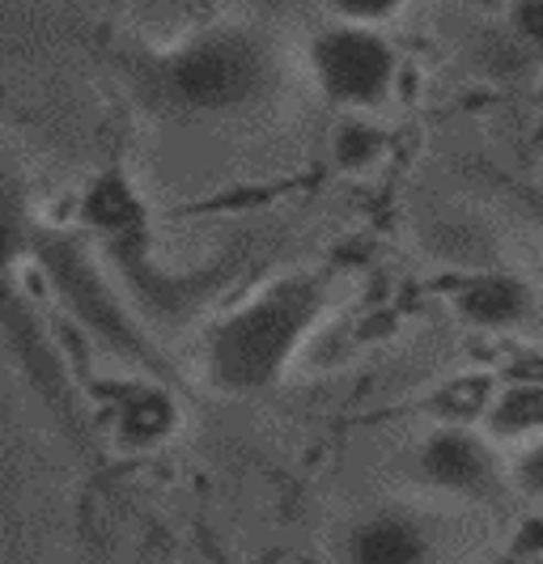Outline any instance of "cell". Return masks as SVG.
<instances>
[{
    "label": "cell",
    "mask_w": 543,
    "mask_h": 564,
    "mask_svg": "<svg viewBox=\"0 0 543 564\" xmlns=\"http://www.w3.org/2000/svg\"><path fill=\"white\" fill-rule=\"evenodd\" d=\"M506 26L514 30V39L543 64V0H522L514 9H506Z\"/></svg>",
    "instance_id": "7c38bea8"
},
{
    "label": "cell",
    "mask_w": 543,
    "mask_h": 564,
    "mask_svg": "<svg viewBox=\"0 0 543 564\" xmlns=\"http://www.w3.org/2000/svg\"><path fill=\"white\" fill-rule=\"evenodd\" d=\"M30 254L39 259L52 293L64 302V311L77 318V327L86 336H94L102 348H111L115 357H123L132 366L162 369L158 352L141 339V327L132 323V314L123 311L119 293L107 284V276L94 263V254L82 242L59 238V234H39Z\"/></svg>",
    "instance_id": "3957f363"
},
{
    "label": "cell",
    "mask_w": 543,
    "mask_h": 564,
    "mask_svg": "<svg viewBox=\"0 0 543 564\" xmlns=\"http://www.w3.org/2000/svg\"><path fill=\"white\" fill-rule=\"evenodd\" d=\"M82 213H86V221L98 229L107 242H115V238H132V234H141V226H144L141 196L132 192V183H128L123 174L98 178V183L86 192Z\"/></svg>",
    "instance_id": "ba28073f"
},
{
    "label": "cell",
    "mask_w": 543,
    "mask_h": 564,
    "mask_svg": "<svg viewBox=\"0 0 543 564\" xmlns=\"http://www.w3.org/2000/svg\"><path fill=\"white\" fill-rule=\"evenodd\" d=\"M450 311L476 332H518L535 318V293L514 272L485 268V272H467L455 284Z\"/></svg>",
    "instance_id": "8992f818"
},
{
    "label": "cell",
    "mask_w": 543,
    "mask_h": 564,
    "mask_svg": "<svg viewBox=\"0 0 543 564\" xmlns=\"http://www.w3.org/2000/svg\"><path fill=\"white\" fill-rule=\"evenodd\" d=\"M344 564H430L433 531L403 509L361 513L340 539Z\"/></svg>",
    "instance_id": "52a82bcc"
},
{
    "label": "cell",
    "mask_w": 543,
    "mask_h": 564,
    "mask_svg": "<svg viewBox=\"0 0 543 564\" xmlns=\"http://www.w3.org/2000/svg\"><path fill=\"white\" fill-rule=\"evenodd\" d=\"M416 480L430 484L433 492L463 497V501H492L501 492V463L480 433L450 424L433 429L412 454Z\"/></svg>",
    "instance_id": "5b68a950"
},
{
    "label": "cell",
    "mask_w": 543,
    "mask_h": 564,
    "mask_svg": "<svg viewBox=\"0 0 543 564\" xmlns=\"http://www.w3.org/2000/svg\"><path fill=\"white\" fill-rule=\"evenodd\" d=\"M514 476H518V484H522L526 492L543 497V442H535V446H526V451L518 454Z\"/></svg>",
    "instance_id": "4fadbf2b"
},
{
    "label": "cell",
    "mask_w": 543,
    "mask_h": 564,
    "mask_svg": "<svg viewBox=\"0 0 543 564\" xmlns=\"http://www.w3.org/2000/svg\"><path fill=\"white\" fill-rule=\"evenodd\" d=\"M311 73L318 89L348 115L382 107L400 77V56L382 30L336 22L323 26L311 43Z\"/></svg>",
    "instance_id": "277c9868"
},
{
    "label": "cell",
    "mask_w": 543,
    "mask_h": 564,
    "mask_svg": "<svg viewBox=\"0 0 543 564\" xmlns=\"http://www.w3.org/2000/svg\"><path fill=\"white\" fill-rule=\"evenodd\" d=\"M476 64L485 68L488 77H501V82H514L526 68H535V56L514 39V30L506 26V18L497 26L480 30V43H476Z\"/></svg>",
    "instance_id": "8fae6325"
},
{
    "label": "cell",
    "mask_w": 543,
    "mask_h": 564,
    "mask_svg": "<svg viewBox=\"0 0 543 564\" xmlns=\"http://www.w3.org/2000/svg\"><path fill=\"white\" fill-rule=\"evenodd\" d=\"M272 82V56L251 30L217 26L192 34L153 64L149 85L174 115L221 119L256 102Z\"/></svg>",
    "instance_id": "7a4b0ae2"
},
{
    "label": "cell",
    "mask_w": 543,
    "mask_h": 564,
    "mask_svg": "<svg viewBox=\"0 0 543 564\" xmlns=\"http://www.w3.org/2000/svg\"><path fill=\"white\" fill-rule=\"evenodd\" d=\"M488 429L492 437L535 446L543 442V382H518L506 395L488 403Z\"/></svg>",
    "instance_id": "9c48e42d"
},
{
    "label": "cell",
    "mask_w": 543,
    "mask_h": 564,
    "mask_svg": "<svg viewBox=\"0 0 543 564\" xmlns=\"http://www.w3.org/2000/svg\"><path fill=\"white\" fill-rule=\"evenodd\" d=\"M382 149H387V137L366 115H344L336 132H332V158H336V166L352 170V174L370 170L382 158Z\"/></svg>",
    "instance_id": "30bf717a"
},
{
    "label": "cell",
    "mask_w": 543,
    "mask_h": 564,
    "mask_svg": "<svg viewBox=\"0 0 543 564\" xmlns=\"http://www.w3.org/2000/svg\"><path fill=\"white\" fill-rule=\"evenodd\" d=\"M332 284L323 276H281L259 289L247 306L226 314L204 339V373L217 391L256 395L281 382L297 348L327 314Z\"/></svg>",
    "instance_id": "6da1fadb"
}]
</instances>
